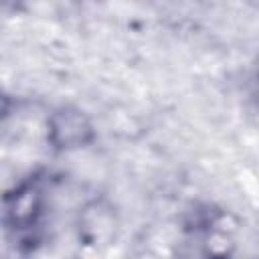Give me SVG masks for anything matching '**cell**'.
I'll list each match as a JSON object with an SVG mask.
<instances>
[{
    "mask_svg": "<svg viewBox=\"0 0 259 259\" xmlns=\"http://www.w3.org/2000/svg\"><path fill=\"white\" fill-rule=\"evenodd\" d=\"M45 178L42 174L34 172L20 182H16L12 188H8L2 194L0 210H2V223L18 235L32 233L45 212Z\"/></svg>",
    "mask_w": 259,
    "mask_h": 259,
    "instance_id": "obj_1",
    "label": "cell"
},
{
    "mask_svg": "<svg viewBox=\"0 0 259 259\" xmlns=\"http://www.w3.org/2000/svg\"><path fill=\"white\" fill-rule=\"evenodd\" d=\"M95 140L91 117L77 105H61L47 119V142L57 152H73Z\"/></svg>",
    "mask_w": 259,
    "mask_h": 259,
    "instance_id": "obj_2",
    "label": "cell"
},
{
    "mask_svg": "<svg viewBox=\"0 0 259 259\" xmlns=\"http://www.w3.org/2000/svg\"><path fill=\"white\" fill-rule=\"evenodd\" d=\"M206 227L208 229H206V237L202 243L204 259H231L233 249H235L231 231L223 229L219 219H210V223Z\"/></svg>",
    "mask_w": 259,
    "mask_h": 259,
    "instance_id": "obj_3",
    "label": "cell"
},
{
    "mask_svg": "<svg viewBox=\"0 0 259 259\" xmlns=\"http://www.w3.org/2000/svg\"><path fill=\"white\" fill-rule=\"evenodd\" d=\"M8 111H10V99H8L6 95H2V93H0V119H2Z\"/></svg>",
    "mask_w": 259,
    "mask_h": 259,
    "instance_id": "obj_4",
    "label": "cell"
}]
</instances>
